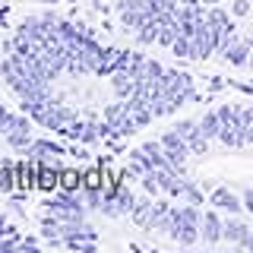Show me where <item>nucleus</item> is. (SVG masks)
Wrapping results in <instances>:
<instances>
[{
    "label": "nucleus",
    "mask_w": 253,
    "mask_h": 253,
    "mask_svg": "<svg viewBox=\"0 0 253 253\" xmlns=\"http://www.w3.org/2000/svg\"><path fill=\"white\" fill-rule=\"evenodd\" d=\"M44 209H51L54 215L67 225V221H85L89 206H83V203H79V196L70 193V190H54V196H47V200H44Z\"/></svg>",
    "instance_id": "obj_1"
},
{
    "label": "nucleus",
    "mask_w": 253,
    "mask_h": 253,
    "mask_svg": "<svg viewBox=\"0 0 253 253\" xmlns=\"http://www.w3.org/2000/svg\"><path fill=\"white\" fill-rule=\"evenodd\" d=\"M111 203H114V209H117V218H124V215H130V212H133L136 196H133L130 190L124 187V180H121V184H117V190H114V200H111Z\"/></svg>",
    "instance_id": "obj_13"
},
{
    "label": "nucleus",
    "mask_w": 253,
    "mask_h": 253,
    "mask_svg": "<svg viewBox=\"0 0 253 253\" xmlns=\"http://www.w3.org/2000/svg\"><path fill=\"white\" fill-rule=\"evenodd\" d=\"M0 190L3 193H13L16 190V168H10V162L0 165Z\"/></svg>",
    "instance_id": "obj_20"
},
{
    "label": "nucleus",
    "mask_w": 253,
    "mask_h": 253,
    "mask_svg": "<svg viewBox=\"0 0 253 253\" xmlns=\"http://www.w3.org/2000/svg\"><path fill=\"white\" fill-rule=\"evenodd\" d=\"M244 247H250V250H253V234H247V237H244Z\"/></svg>",
    "instance_id": "obj_29"
},
{
    "label": "nucleus",
    "mask_w": 253,
    "mask_h": 253,
    "mask_svg": "<svg viewBox=\"0 0 253 253\" xmlns=\"http://www.w3.org/2000/svg\"><path fill=\"white\" fill-rule=\"evenodd\" d=\"M162 149H165V158L171 162V168L177 171V177H190L187 174V155H190V146H187V139L180 136L177 130H168L162 139Z\"/></svg>",
    "instance_id": "obj_2"
},
{
    "label": "nucleus",
    "mask_w": 253,
    "mask_h": 253,
    "mask_svg": "<svg viewBox=\"0 0 253 253\" xmlns=\"http://www.w3.org/2000/svg\"><path fill=\"white\" fill-rule=\"evenodd\" d=\"M241 203H244V209H247L250 215H253V190H247V193H244V200H241Z\"/></svg>",
    "instance_id": "obj_27"
},
{
    "label": "nucleus",
    "mask_w": 253,
    "mask_h": 253,
    "mask_svg": "<svg viewBox=\"0 0 253 253\" xmlns=\"http://www.w3.org/2000/svg\"><path fill=\"white\" fill-rule=\"evenodd\" d=\"M35 187L42 190V193H54V190H60V168L51 162H42V168L35 174Z\"/></svg>",
    "instance_id": "obj_6"
},
{
    "label": "nucleus",
    "mask_w": 253,
    "mask_h": 253,
    "mask_svg": "<svg viewBox=\"0 0 253 253\" xmlns=\"http://www.w3.org/2000/svg\"><path fill=\"white\" fill-rule=\"evenodd\" d=\"M250 51H253V44L244 42V38H237L234 47L228 51V60H225V63H234V67H241V63H250Z\"/></svg>",
    "instance_id": "obj_15"
},
{
    "label": "nucleus",
    "mask_w": 253,
    "mask_h": 253,
    "mask_svg": "<svg viewBox=\"0 0 253 253\" xmlns=\"http://www.w3.org/2000/svg\"><path fill=\"white\" fill-rule=\"evenodd\" d=\"M10 114H13V111H6L3 105H0V130H3V126H6V121H10Z\"/></svg>",
    "instance_id": "obj_28"
},
{
    "label": "nucleus",
    "mask_w": 253,
    "mask_h": 253,
    "mask_svg": "<svg viewBox=\"0 0 253 253\" xmlns=\"http://www.w3.org/2000/svg\"><path fill=\"white\" fill-rule=\"evenodd\" d=\"M142 19H146V16H142L139 10H133V6L121 10V26H124V29H133V32H136V29L142 26Z\"/></svg>",
    "instance_id": "obj_21"
},
{
    "label": "nucleus",
    "mask_w": 253,
    "mask_h": 253,
    "mask_svg": "<svg viewBox=\"0 0 253 253\" xmlns=\"http://www.w3.org/2000/svg\"><path fill=\"white\" fill-rule=\"evenodd\" d=\"M174 130L180 133V136L187 139V146H190V155H203L206 149H209V139L203 136V130H200V121H180Z\"/></svg>",
    "instance_id": "obj_5"
},
{
    "label": "nucleus",
    "mask_w": 253,
    "mask_h": 253,
    "mask_svg": "<svg viewBox=\"0 0 253 253\" xmlns=\"http://www.w3.org/2000/svg\"><path fill=\"white\" fill-rule=\"evenodd\" d=\"M187 203H193V206H203V193L196 190L193 184H187Z\"/></svg>",
    "instance_id": "obj_24"
},
{
    "label": "nucleus",
    "mask_w": 253,
    "mask_h": 253,
    "mask_svg": "<svg viewBox=\"0 0 253 253\" xmlns=\"http://www.w3.org/2000/svg\"><path fill=\"white\" fill-rule=\"evenodd\" d=\"M250 13V0H234V16H247Z\"/></svg>",
    "instance_id": "obj_26"
},
{
    "label": "nucleus",
    "mask_w": 253,
    "mask_h": 253,
    "mask_svg": "<svg viewBox=\"0 0 253 253\" xmlns=\"http://www.w3.org/2000/svg\"><path fill=\"white\" fill-rule=\"evenodd\" d=\"M200 130H203L206 139H215V136H218V133H221V117H218V111H206V114L200 117Z\"/></svg>",
    "instance_id": "obj_14"
},
{
    "label": "nucleus",
    "mask_w": 253,
    "mask_h": 253,
    "mask_svg": "<svg viewBox=\"0 0 253 253\" xmlns=\"http://www.w3.org/2000/svg\"><path fill=\"white\" fill-rule=\"evenodd\" d=\"M171 54H177V57H190V38L187 35H177L171 42Z\"/></svg>",
    "instance_id": "obj_23"
},
{
    "label": "nucleus",
    "mask_w": 253,
    "mask_h": 253,
    "mask_svg": "<svg viewBox=\"0 0 253 253\" xmlns=\"http://www.w3.org/2000/svg\"><path fill=\"white\" fill-rule=\"evenodd\" d=\"M117 57H121V47H105V51H101V57H98V63L92 67V73H98V76H114Z\"/></svg>",
    "instance_id": "obj_12"
},
{
    "label": "nucleus",
    "mask_w": 253,
    "mask_h": 253,
    "mask_svg": "<svg viewBox=\"0 0 253 253\" xmlns=\"http://www.w3.org/2000/svg\"><path fill=\"white\" fill-rule=\"evenodd\" d=\"M221 234H225V241H234V244H244V237L250 234V228L244 225V221H221Z\"/></svg>",
    "instance_id": "obj_16"
},
{
    "label": "nucleus",
    "mask_w": 253,
    "mask_h": 253,
    "mask_svg": "<svg viewBox=\"0 0 253 253\" xmlns=\"http://www.w3.org/2000/svg\"><path fill=\"white\" fill-rule=\"evenodd\" d=\"M209 203H212V209H218V212H231V215L244 209V203L237 200L231 190H225V187H218L215 193H212V200H209Z\"/></svg>",
    "instance_id": "obj_9"
},
{
    "label": "nucleus",
    "mask_w": 253,
    "mask_h": 253,
    "mask_svg": "<svg viewBox=\"0 0 253 253\" xmlns=\"http://www.w3.org/2000/svg\"><path fill=\"white\" fill-rule=\"evenodd\" d=\"M83 190L85 193H89V190H105V165H101V168L83 171Z\"/></svg>",
    "instance_id": "obj_17"
},
{
    "label": "nucleus",
    "mask_w": 253,
    "mask_h": 253,
    "mask_svg": "<svg viewBox=\"0 0 253 253\" xmlns=\"http://www.w3.org/2000/svg\"><path fill=\"white\" fill-rule=\"evenodd\" d=\"M152 209H155V196H139L136 200V206H133V212H130V218L136 221L139 228H146L149 231V221H152Z\"/></svg>",
    "instance_id": "obj_11"
},
{
    "label": "nucleus",
    "mask_w": 253,
    "mask_h": 253,
    "mask_svg": "<svg viewBox=\"0 0 253 253\" xmlns=\"http://www.w3.org/2000/svg\"><path fill=\"white\" fill-rule=\"evenodd\" d=\"M6 142H10L13 149H32V130H10V133H3Z\"/></svg>",
    "instance_id": "obj_19"
},
{
    "label": "nucleus",
    "mask_w": 253,
    "mask_h": 253,
    "mask_svg": "<svg viewBox=\"0 0 253 253\" xmlns=\"http://www.w3.org/2000/svg\"><path fill=\"white\" fill-rule=\"evenodd\" d=\"M215 47H218V42H215V35H212L209 22H206V16H203V19L193 22V35H190V60L212 57V51H215Z\"/></svg>",
    "instance_id": "obj_3"
},
{
    "label": "nucleus",
    "mask_w": 253,
    "mask_h": 253,
    "mask_svg": "<svg viewBox=\"0 0 253 253\" xmlns=\"http://www.w3.org/2000/svg\"><path fill=\"white\" fill-rule=\"evenodd\" d=\"M200 234H203V241L206 244H218L221 237V218H218V209H209V212H203V221H200Z\"/></svg>",
    "instance_id": "obj_7"
},
{
    "label": "nucleus",
    "mask_w": 253,
    "mask_h": 253,
    "mask_svg": "<svg viewBox=\"0 0 253 253\" xmlns=\"http://www.w3.org/2000/svg\"><path fill=\"white\" fill-rule=\"evenodd\" d=\"M250 70H253V51H250Z\"/></svg>",
    "instance_id": "obj_31"
},
{
    "label": "nucleus",
    "mask_w": 253,
    "mask_h": 253,
    "mask_svg": "<svg viewBox=\"0 0 253 253\" xmlns=\"http://www.w3.org/2000/svg\"><path fill=\"white\" fill-rule=\"evenodd\" d=\"M139 180H142V190H146L149 196H158V193H162V187H158V180H155V171H146Z\"/></svg>",
    "instance_id": "obj_22"
},
{
    "label": "nucleus",
    "mask_w": 253,
    "mask_h": 253,
    "mask_svg": "<svg viewBox=\"0 0 253 253\" xmlns=\"http://www.w3.org/2000/svg\"><path fill=\"white\" fill-rule=\"evenodd\" d=\"M206 22H209V29H212V35H215V42H221L225 35H231V32H234V22L228 19V13L218 10V6H212V10L206 13Z\"/></svg>",
    "instance_id": "obj_8"
},
{
    "label": "nucleus",
    "mask_w": 253,
    "mask_h": 253,
    "mask_svg": "<svg viewBox=\"0 0 253 253\" xmlns=\"http://www.w3.org/2000/svg\"><path fill=\"white\" fill-rule=\"evenodd\" d=\"M32 155L42 158V162H51V158H60V155H70L67 146H60V142H51V139H35L32 142Z\"/></svg>",
    "instance_id": "obj_10"
},
{
    "label": "nucleus",
    "mask_w": 253,
    "mask_h": 253,
    "mask_svg": "<svg viewBox=\"0 0 253 253\" xmlns=\"http://www.w3.org/2000/svg\"><path fill=\"white\" fill-rule=\"evenodd\" d=\"M13 247H19V237L10 231V237H3V241H0V250H13Z\"/></svg>",
    "instance_id": "obj_25"
},
{
    "label": "nucleus",
    "mask_w": 253,
    "mask_h": 253,
    "mask_svg": "<svg viewBox=\"0 0 253 253\" xmlns=\"http://www.w3.org/2000/svg\"><path fill=\"white\" fill-rule=\"evenodd\" d=\"M60 190H70V193L83 190V171H76V168H60Z\"/></svg>",
    "instance_id": "obj_18"
},
{
    "label": "nucleus",
    "mask_w": 253,
    "mask_h": 253,
    "mask_svg": "<svg viewBox=\"0 0 253 253\" xmlns=\"http://www.w3.org/2000/svg\"><path fill=\"white\" fill-rule=\"evenodd\" d=\"M247 142H253V126H250V130H247Z\"/></svg>",
    "instance_id": "obj_30"
},
{
    "label": "nucleus",
    "mask_w": 253,
    "mask_h": 253,
    "mask_svg": "<svg viewBox=\"0 0 253 253\" xmlns=\"http://www.w3.org/2000/svg\"><path fill=\"white\" fill-rule=\"evenodd\" d=\"M158 83H162V85H165V92L174 95L180 105H187V101L196 95V89H193V76L184 73V70H165Z\"/></svg>",
    "instance_id": "obj_4"
}]
</instances>
